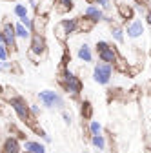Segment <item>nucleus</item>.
Returning a JSON list of instances; mask_svg holds the SVG:
<instances>
[{
  "label": "nucleus",
  "instance_id": "1",
  "mask_svg": "<svg viewBox=\"0 0 151 153\" xmlns=\"http://www.w3.org/2000/svg\"><path fill=\"white\" fill-rule=\"evenodd\" d=\"M58 82H60L62 89L66 91V95H69L71 99H78L80 97V93H82V80L69 68L62 69V73L58 76Z\"/></svg>",
  "mask_w": 151,
  "mask_h": 153
},
{
  "label": "nucleus",
  "instance_id": "2",
  "mask_svg": "<svg viewBox=\"0 0 151 153\" xmlns=\"http://www.w3.org/2000/svg\"><path fill=\"white\" fill-rule=\"evenodd\" d=\"M46 55H47V42H46L44 35H40V33H31L27 56L36 64V62H40Z\"/></svg>",
  "mask_w": 151,
  "mask_h": 153
},
{
  "label": "nucleus",
  "instance_id": "3",
  "mask_svg": "<svg viewBox=\"0 0 151 153\" xmlns=\"http://www.w3.org/2000/svg\"><path fill=\"white\" fill-rule=\"evenodd\" d=\"M36 97H38L40 104L47 109H60L62 111L66 108L64 97L60 95V91H56V89H42V91H38Z\"/></svg>",
  "mask_w": 151,
  "mask_h": 153
},
{
  "label": "nucleus",
  "instance_id": "4",
  "mask_svg": "<svg viewBox=\"0 0 151 153\" xmlns=\"http://www.w3.org/2000/svg\"><path fill=\"white\" fill-rule=\"evenodd\" d=\"M9 108L15 111V115H16V117L20 119L22 122H26V124L31 126V128L35 126V119L31 117V113H29V104L20 97V95H16L15 99L9 100Z\"/></svg>",
  "mask_w": 151,
  "mask_h": 153
},
{
  "label": "nucleus",
  "instance_id": "5",
  "mask_svg": "<svg viewBox=\"0 0 151 153\" xmlns=\"http://www.w3.org/2000/svg\"><path fill=\"white\" fill-rule=\"evenodd\" d=\"M95 51H97V55H98V60L100 62H104V64H115L117 62V59H118V51H117V48H113L107 40H98L97 44H95Z\"/></svg>",
  "mask_w": 151,
  "mask_h": 153
},
{
  "label": "nucleus",
  "instance_id": "6",
  "mask_svg": "<svg viewBox=\"0 0 151 153\" xmlns=\"http://www.w3.org/2000/svg\"><path fill=\"white\" fill-rule=\"evenodd\" d=\"M113 66L111 64H104V62H97L95 66H93V80H95L98 86H107L113 79Z\"/></svg>",
  "mask_w": 151,
  "mask_h": 153
},
{
  "label": "nucleus",
  "instance_id": "7",
  "mask_svg": "<svg viewBox=\"0 0 151 153\" xmlns=\"http://www.w3.org/2000/svg\"><path fill=\"white\" fill-rule=\"evenodd\" d=\"M144 31H146V24L140 18H133L126 24V29H124V35H127L129 40H138V38L144 36Z\"/></svg>",
  "mask_w": 151,
  "mask_h": 153
},
{
  "label": "nucleus",
  "instance_id": "8",
  "mask_svg": "<svg viewBox=\"0 0 151 153\" xmlns=\"http://www.w3.org/2000/svg\"><path fill=\"white\" fill-rule=\"evenodd\" d=\"M2 35H4V38H6V48L9 49V51H16L18 49V38H16V35H15V26H13V22H9V20H6L4 24H2Z\"/></svg>",
  "mask_w": 151,
  "mask_h": 153
},
{
  "label": "nucleus",
  "instance_id": "9",
  "mask_svg": "<svg viewBox=\"0 0 151 153\" xmlns=\"http://www.w3.org/2000/svg\"><path fill=\"white\" fill-rule=\"evenodd\" d=\"M84 16L86 18H89V20H93L95 24H98V22H111V18L106 15V11H102L98 6H95V4H87L86 6V9H84Z\"/></svg>",
  "mask_w": 151,
  "mask_h": 153
},
{
  "label": "nucleus",
  "instance_id": "10",
  "mask_svg": "<svg viewBox=\"0 0 151 153\" xmlns=\"http://www.w3.org/2000/svg\"><path fill=\"white\" fill-rule=\"evenodd\" d=\"M22 151V142L18 137L15 135H9L4 139L2 142V153H20Z\"/></svg>",
  "mask_w": 151,
  "mask_h": 153
},
{
  "label": "nucleus",
  "instance_id": "11",
  "mask_svg": "<svg viewBox=\"0 0 151 153\" xmlns=\"http://www.w3.org/2000/svg\"><path fill=\"white\" fill-rule=\"evenodd\" d=\"M77 59H78L80 62H84V64H91L93 60H95V53H93V48H91L87 42H84V44L78 46V49H77Z\"/></svg>",
  "mask_w": 151,
  "mask_h": 153
},
{
  "label": "nucleus",
  "instance_id": "12",
  "mask_svg": "<svg viewBox=\"0 0 151 153\" xmlns=\"http://www.w3.org/2000/svg\"><path fill=\"white\" fill-rule=\"evenodd\" d=\"M22 151H27V153H47L46 151V144L40 142V140H24Z\"/></svg>",
  "mask_w": 151,
  "mask_h": 153
},
{
  "label": "nucleus",
  "instance_id": "13",
  "mask_svg": "<svg viewBox=\"0 0 151 153\" xmlns=\"http://www.w3.org/2000/svg\"><path fill=\"white\" fill-rule=\"evenodd\" d=\"M117 11H118L120 18H124L126 22H129V20H133V18H135V9L131 7L129 4H126V2H118L117 4Z\"/></svg>",
  "mask_w": 151,
  "mask_h": 153
},
{
  "label": "nucleus",
  "instance_id": "14",
  "mask_svg": "<svg viewBox=\"0 0 151 153\" xmlns=\"http://www.w3.org/2000/svg\"><path fill=\"white\" fill-rule=\"evenodd\" d=\"M77 20H78V16H73V18H62V20L58 22V24L64 27V31H66L67 36L77 33Z\"/></svg>",
  "mask_w": 151,
  "mask_h": 153
},
{
  "label": "nucleus",
  "instance_id": "15",
  "mask_svg": "<svg viewBox=\"0 0 151 153\" xmlns=\"http://www.w3.org/2000/svg\"><path fill=\"white\" fill-rule=\"evenodd\" d=\"M93 27H95V22L89 20L86 16H78L77 20V33H91Z\"/></svg>",
  "mask_w": 151,
  "mask_h": 153
},
{
  "label": "nucleus",
  "instance_id": "16",
  "mask_svg": "<svg viewBox=\"0 0 151 153\" xmlns=\"http://www.w3.org/2000/svg\"><path fill=\"white\" fill-rule=\"evenodd\" d=\"M89 142H91V146L95 148L97 151H106L107 149V139L104 137V133H102V135H91Z\"/></svg>",
  "mask_w": 151,
  "mask_h": 153
},
{
  "label": "nucleus",
  "instance_id": "17",
  "mask_svg": "<svg viewBox=\"0 0 151 153\" xmlns=\"http://www.w3.org/2000/svg\"><path fill=\"white\" fill-rule=\"evenodd\" d=\"M46 24H47L46 15L36 13V16L33 18V33H40V35H44V27H46Z\"/></svg>",
  "mask_w": 151,
  "mask_h": 153
},
{
  "label": "nucleus",
  "instance_id": "18",
  "mask_svg": "<svg viewBox=\"0 0 151 153\" xmlns=\"http://www.w3.org/2000/svg\"><path fill=\"white\" fill-rule=\"evenodd\" d=\"M53 6L58 13H67L75 7V0H53Z\"/></svg>",
  "mask_w": 151,
  "mask_h": 153
},
{
  "label": "nucleus",
  "instance_id": "19",
  "mask_svg": "<svg viewBox=\"0 0 151 153\" xmlns=\"http://www.w3.org/2000/svg\"><path fill=\"white\" fill-rule=\"evenodd\" d=\"M13 26H15V35L18 40H29L31 38V31L26 26H22L20 22H13Z\"/></svg>",
  "mask_w": 151,
  "mask_h": 153
},
{
  "label": "nucleus",
  "instance_id": "20",
  "mask_svg": "<svg viewBox=\"0 0 151 153\" xmlns=\"http://www.w3.org/2000/svg\"><path fill=\"white\" fill-rule=\"evenodd\" d=\"M109 35L113 36V40H115L117 44H124V42H126L124 29H122L120 26H117V24H113V26H111V31H109Z\"/></svg>",
  "mask_w": 151,
  "mask_h": 153
},
{
  "label": "nucleus",
  "instance_id": "21",
  "mask_svg": "<svg viewBox=\"0 0 151 153\" xmlns=\"http://www.w3.org/2000/svg\"><path fill=\"white\" fill-rule=\"evenodd\" d=\"M87 131H89V137H91V135H102V133H104V128H102V124H100L98 120H89Z\"/></svg>",
  "mask_w": 151,
  "mask_h": 153
},
{
  "label": "nucleus",
  "instance_id": "22",
  "mask_svg": "<svg viewBox=\"0 0 151 153\" xmlns=\"http://www.w3.org/2000/svg\"><path fill=\"white\" fill-rule=\"evenodd\" d=\"M13 15L20 20V18H24V16H27L29 15V7L26 6V4H15V7H13Z\"/></svg>",
  "mask_w": 151,
  "mask_h": 153
},
{
  "label": "nucleus",
  "instance_id": "23",
  "mask_svg": "<svg viewBox=\"0 0 151 153\" xmlns=\"http://www.w3.org/2000/svg\"><path fill=\"white\" fill-rule=\"evenodd\" d=\"M80 115H82V119L91 120V117H93V106H91V102H87V100H84V102H82Z\"/></svg>",
  "mask_w": 151,
  "mask_h": 153
},
{
  "label": "nucleus",
  "instance_id": "24",
  "mask_svg": "<svg viewBox=\"0 0 151 153\" xmlns=\"http://www.w3.org/2000/svg\"><path fill=\"white\" fill-rule=\"evenodd\" d=\"M55 38H56V40H58V42H66L67 40V35H66V31H64V27L60 26V24H56L55 26Z\"/></svg>",
  "mask_w": 151,
  "mask_h": 153
},
{
  "label": "nucleus",
  "instance_id": "25",
  "mask_svg": "<svg viewBox=\"0 0 151 153\" xmlns=\"http://www.w3.org/2000/svg\"><path fill=\"white\" fill-rule=\"evenodd\" d=\"M33 129L36 131V135H38V137H40V139L44 140V144H49V142H51V135H49V133H47L46 129H42V128H38V126H36V124L33 126Z\"/></svg>",
  "mask_w": 151,
  "mask_h": 153
},
{
  "label": "nucleus",
  "instance_id": "26",
  "mask_svg": "<svg viewBox=\"0 0 151 153\" xmlns=\"http://www.w3.org/2000/svg\"><path fill=\"white\" fill-rule=\"evenodd\" d=\"M91 4L98 6L102 11H109V9H111V0H93Z\"/></svg>",
  "mask_w": 151,
  "mask_h": 153
},
{
  "label": "nucleus",
  "instance_id": "27",
  "mask_svg": "<svg viewBox=\"0 0 151 153\" xmlns=\"http://www.w3.org/2000/svg\"><path fill=\"white\" fill-rule=\"evenodd\" d=\"M29 113H31V117H33V119H38V117H40V113H42V109H40L38 104H29Z\"/></svg>",
  "mask_w": 151,
  "mask_h": 153
},
{
  "label": "nucleus",
  "instance_id": "28",
  "mask_svg": "<svg viewBox=\"0 0 151 153\" xmlns=\"http://www.w3.org/2000/svg\"><path fill=\"white\" fill-rule=\"evenodd\" d=\"M18 22H20L22 26H26V27H27V29H29V31L33 33V18H31L29 15H27V16H24V18H20V20H18Z\"/></svg>",
  "mask_w": 151,
  "mask_h": 153
},
{
  "label": "nucleus",
  "instance_id": "29",
  "mask_svg": "<svg viewBox=\"0 0 151 153\" xmlns=\"http://www.w3.org/2000/svg\"><path fill=\"white\" fill-rule=\"evenodd\" d=\"M0 60H9V49L0 44Z\"/></svg>",
  "mask_w": 151,
  "mask_h": 153
},
{
  "label": "nucleus",
  "instance_id": "30",
  "mask_svg": "<svg viewBox=\"0 0 151 153\" xmlns=\"http://www.w3.org/2000/svg\"><path fill=\"white\" fill-rule=\"evenodd\" d=\"M144 24L151 26V9H149V7H147V9H146V13H144Z\"/></svg>",
  "mask_w": 151,
  "mask_h": 153
},
{
  "label": "nucleus",
  "instance_id": "31",
  "mask_svg": "<svg viewBox=\"0 0 151 153\" xmlns=\"http://www.w3.org/2000/svg\"><path fill=\"white\" fill-rule=\"evenodd\" d=\"M62 119H64V122H66L67 126L71 124V115H69V113H67L66 109H62Z\"/></svg>",
  "mask_w": 151,
  "mask_h": 153
},
{
  "label": "nucleus",
  "instance_id": "32",
  "mask_svg": "<svg viewBox=\"0 0 151 153\" xmlns=\"http://www.w3.org/2000/svg\"><path fill=\"white\" fill-rule=\"evenodd\" d=\"M29 7H31V9H35V11L38 9V4H36V0H29Z\"/></svg>",
  "mask_w": 151,
  "mask_h": 153
},
{
  "label": "nucleus",
  "instance_id": "33",
  "mask_svg": "<svg viewBox=\"0 0 151 153\" xmlns=\"http://www.w3.org/2000/svg\"><path fill=\"white\" fill-rule=\"evenodd\" d=\"M131 2H135V4H140V6H147V4H149L147 0H131Z\"/></svg>",
  "mask_w": 151,
  "mask_h": 153
},
{
  "label": "nucleus",
  "instance_id": "34",
  "mask_svg": "<svg viewBox=\"0 0 151 153\" xmlns=\"http://www.w3.org/2000/svg\"><path fill=\"white\" fill-rule=\"evenodd\" d=\"M0 44H2V46H6V38H4V35H2V31H0Z\"/></svg>",
  "mask_w": 151,
  "mask_h": 153
},
{
  "label": "nucleus",
  "instance_id": "35",
  "mask_svg": "<svg viewBox=\"0 0 151 153\" xmlns=\"http://www.w3.org/2000/svg\"><path fill=\"white\" fill-rule=\"evenodd\" d=\"M2 62H4V60H0V71H2Z\"/></svg>",
  "mask_w": 151,
  "mask_h": 153
},
{
  "label": "nucleus",
  "instance_id": "36",
  "mask_svg": "<svg viewBox=\"0 0 151 153\" xmlns=\"http://www.w3.org/2000/svg\"><path fill=\"white\" fill-rule=\"evenodd\" d=\"M144 153H151V149H146V151H144Z\"/></svg>",
  "mask_w": 151,
  "mask_h": 153
},
{
  "label": "nucleus",
  "instance_id": "37",
  "mask_svg": "<svg viewBox=\"0 0 151 153\" xmlns=\"http://www.w3.org/2000/svg\"><path fill=\"white\" fill-rule=\"evenodd\" d=\"M82 153H89V151H86V149H84V151H82Z\"/></svg>",
  "mask_w": 151,
  "mask_h": 153
},
{
  "label": "nucleus",
  "instance_id": "38",
  "mask_svg": "<svg viewBox=\"0 0 151 153\" xmlns=\"http://www.w3.org/2000/svg\"><path fill=\"white\" fill-rule=\"evenodd\" d=\"M87 2H89V4H91V2H93V0H87Z\"/></svg>",
  "mask_w": 151,
  "mask_h": 153
},
{
  "label": "nucleus",
  "instance_id": "39",
  "mask_svg": "<svg viewBox=\"0 0 151 153\" xmlns=\"http://www.w3.org/2000/svg\"><path fill=\"white\" fill-rule=\"evenodd\" d=\"M24 153H27V151H24Z\"/></svg>",
  "mask_w": 151,
  "mask_h": 153
}]
</instances>
